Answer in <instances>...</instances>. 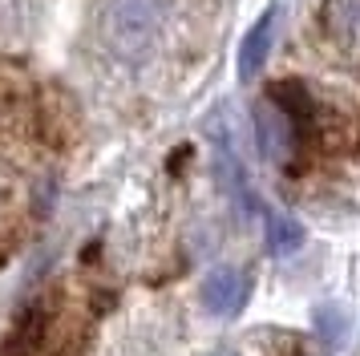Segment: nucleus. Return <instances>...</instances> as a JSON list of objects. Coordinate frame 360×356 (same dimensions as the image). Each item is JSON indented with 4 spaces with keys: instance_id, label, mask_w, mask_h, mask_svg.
<instances>
[{
    "instance_id": "nucleus-7",
    "label": "nucleus",
    "mask_w": 360,
    "mask_h": 356,
    "mask_svg": "<svg viewBox=\"0 0 360 356\" xmlns=\"http://www.w3.org/2000/svg\"><path fill=\"white\" fill-rule=\"evenodd\" d=\"M37 340H41V316H25V320L13 328V336L4 340L0 356H33Z\"/></svg>"
},
{
    "instance_id": "nucleus-6",
    "label": "nucleus",
    "mask_w": 360,
    "mask_h": 356,
    "mask_svg": "<svg viewBox=\"0 0 360 356\" xmlns=\"http://www.w3.org/2000/svg\"><path fill=\"white\" fill-rule=\"evenodd\" d=\"M311 328L320 332L328 348H344L348 344V328H352V316L344 304H320L311 312Z\"/></svg>"
},
{
    "instance_id": "nucleus-2",
    "label": "nucleus",
    "mask_w": 360,
    "mask_h": 356,
    "mask_svg": "<svg viewBox=\"0 0 360 356\" xmlns=\"http://www.w3.org/2000/svg\"><path fill=\"white\" fill-rule=\"evenodd\" d=\"M271 45H276V8H267V13L243 32V41H239V57H235V73L243 85L259 77V69L267 65L271 57Z\"/></svg>"
},
{
    "instance_id": "nucleus-5",
    "label": "nucleus",
    "mask_w": 360,
    "mask_h": 356,
    "mask_svg": "<svg viewBox=\"0 0 360 356\" xmlns=\"http://www.w3.org/2000/svg\"><path fill=\"white\" fill-rule=\"evenodd\" d=\"M263 243H267V251L271 255H295L300 247H304V227L295 223L292 215H279V210H271L267 215V223H263Z\"/></svg>"
},
{
    "instance_id": "nucleus-1",
    "label": "nucleus",
    "mask_w": 360,
    "mask_h": 356,
    "mask_svg": "<svg viewBox=\"0 0 360 356\" xmlns=\"http://www.w3.org/2000/svg\"><path fill=\"white\" fill-rule=\"evenodd\" d=\"M251 295V275L239 272V267H214L207 279H202V307L219 316V320H231L239 316Z\"/></svg>"
},
{
    "instance_id": "nucleus-4",
    "label": "nucleus",
    "mask_w": 360,
    "mask_h": 356,
    "mask_svg": "<svg viewBox=\"0 0 360 356\" xmlns=\"http://www.w3.org/2000/svg\"><path fill=\"white\" fill-rule=\"evenodd\" d=\"M255 142H259V154L271 158V162H283L295 146L292 122H288L271 101H259V106H255Z\"/></svg>"
},
{
    "instance_id": "nucleus-3",
    "label": "nucleus",
    "mask_w": 360,
    "mask_h": 356,
    "mask_svg": "<svg viewBox=\"0 0 360 356\" xmlns=\"http://www.w3.org/2000/svg\"><path fill=\"white\" fill-rule=\"evenodd\" d=\"M267 101L292 122L295 138H304V134L316 129V101H311V94H308L304 81H276V85L267 89Z\"/></svg>"
}]
</instances>
